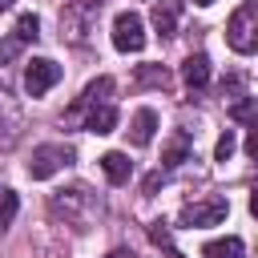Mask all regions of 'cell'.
Instances as JSON below:
<instances>
[{
	"label": "cell",
	"instance_id": "cell-1",
	"mask_svg": "<svg viewBox=\"0 0 258 258\" xmlns=\"http://www.w3.org/2000/svg\"><path fill=\"white\" fill-rule=\"evenodd\" d=\"M226 40H230V48L238 56H250L258 48V4L254 0H246V4L234 8L230 24H226Z\"/></svg>",
	"mask_w": 258,
	"mask_h": 258
},
{
	"label": "cell",
	"instance_id": "cell-2",
	"mask_svg": "<svg viewBox=\"0 0 258 258\" xmlns=\"http://www.w3.org/2000/svg\"><path fill=\"white\" fill-rule=\"evenodd\" d=\"M97 16H101V0H77L60 12V36L73 40V44H85L89 32L97 28Z\"/></svg>",
	"mask_w": 258,
	"mask_h": 258
},
{
	"label": "cell",
	"instance_id": "cell-3",
	"mask_svg": "<svg viewBox=\"0 0 258 258\" xmlns=\"http://www.w3.org/2000/svg\"><path fill=\"white\" fill-rule=\"evenodd\" d=\"M73 145H60V141H48V145H36L32 149V157H28V177H36V181H44V177H52V173H60L64 165H73Z\"/></svg>",
	"mask_w": 258,
	"mask_h": 258
},
{
	"label": "cell",
	"instance_id": "cell-4",
	"mask_svg": "<svg viewBox=\"0 0 258 258\" xmlns=\"http://www.w3.org/2000/svg\"><path fill=\"white\" fill-rule=\"evenodd\" d=\"M77 210H85V214L101 210L89 185H73V189H60V194L52 198V214H56V218H64L69 226H77V230H81V218H77Z\"/></svg>",
	"mask_w": 258,
	"mask_h": 258
},
{
	"label": "cell",
	"instance_id": "cell-5",
	"mask_svg": "<svg viewBox=\"0 0 258 258\" xmlns=\"http://www.w3.org/2000/svg\"><path fill=\"white\" fill-rule=\"evenodd\" d=\"M113 48L117 52H141L145 48V20L137 12H121L113 20Z\"/></svg>",
	"mask_w": 258,
	"mask_h": 258
},
{
	"label": "cell",
	"instance_id": "cell-6",
	"mask_svg": "<svg viewBox=\"0 0 258 258\" xmlns=\"http://www.w3.org/2000/svg\"><path fill=\"white\" fill-rule=\"evenodd\" d=\"M60 81V64L48 60V56H32L28 69H24V93L28 97H44L52 85Z\"/></svg>",
	"mask_w": 258,
	"mask_h": 258
},
{
	"label": "cell",
	"instance_id": "cell-7",
	"mask_svg": "<svg viewBox=\"0 0 258 258\" xmlns=\"http://www.w3.org/2000/svg\"><path fill=\"white\" fill-rule=\"evenodd\" d=\"M226 214H230V202L226 198H206V202H194V206L181 210V226H189V230L218 226V222H226Z\"/></svg>",
	"mask_w": 258,
	"mask_h": 258
},
{
	"label": "cell",
	"instance_id": "cell-8",
	"mask_svg": "<svg viewBox=\"0 0 258 258\" xmlns=\"http://www.w3.org/2000/svg\"><path fill=\"white\" fill-rule=\"evenodd\" d=\"M181 20V0H153V28L157 36H173Z\"/></svg>",
	"mask_w": 258,
	"mask_h": 258
},
{
	"label": "cell",
	"instance_id": "cell-9",
	"mask_svg": "<svg viewBox=\"0 0 258 258\" xmlns=\"http://www.w3.org/2000/svg\"><path fill=\"white\" fill-rule=\"evenodd\" d=\"M181 81H185L189 89H206V85H210V56H206V52H189L185 64H181Z\"/></svg>",
	"mask_w": 258,
	"mask_h": 258
},
{
	"label": "cell",
	"instance_id": "cell-10",
	"mask_svg": "<svg viewBox=\"0 0 258 258\" xmlns=\"http://www.w3.org/2000/svg\"><path fill=\"white\" fill-rule=\"evenodd\" d=\"M85 129H89V133H101V137H105V133H113V129H117V109H113L109 101H105V105L85 109Z\"/></svg>",
	"mask_w": 258,
	"mask_h": 258
},
{
	"label": "cell",
	"instance_id": "cell-11",
	"mask_svg": "<svg viewBox=\"0 0 258 258\" xmlns=\"http://www.w3.org/2000/svg\"><path fill=\"white\" fill-rule=\"evenodd\" d=\"M153 133H157V113H153V109H137V117H133V125H129V141L141 149V145L153 141Z\"/></svg>",
	"mask_w": 258,
	"mask_h": 258
},
{
	"label": "cell",
	"instance_id": "cell-12",
	"mask_svg": "<svg viewBox=\"0 0 258 258\" xmlns=\"http://www.w3.org/2000/svg\"><path fill=\"white\" fill-rule=\"evenodd\" d=\"M101 169H105V177H109L113 185H125V181L133 177V161H129L125 153H117V149H109V153L101 157Z\"/></svg>",
	"mask_w": 258,
	"mask_h": 258
},
{
	"label": "cell",
	"instance_id": "cell-13",
	"mask_svg": "<svg viewBox=\"0 0 258 258\" xmlns=\"http://www.w3.org/2000/svg\"><path fill=\"white\" fill-rule=\"evenodd\" d=\"M109 93H113V77H97V81L77 97V109H73V113H85V109H93V105H105Z\"/></svg>",
	"mask_w": 258,
	"mask_h": 258
},
{
	"label": "cell",
	"instance_id": "cell-14",
	"mask_svg": "<svg viewBox=\"0 0 258 258\" xmlns=\"http://www.w3.org/2000/svg\"><path fill=\"white\" fill-rule=\"evenodd\" d=\"M242 250H246L242 238L230 234V238H214V242H206V246H202V258H242Z\"/></svg>",
	"mask_w": 258,
	"mask_h": 258
},
{
	"label": "cell",
	"instance_id": "cell-15",
	"mask_svg": "<svg viewBox=\"0 0 258 258\" xmlns=\"http://www.w3.org/2000/svg\"><path fill=\"white\" fill-rule=\"evenodd\" d=\"M194 157V145H189V133H173V141L165 145V165H181Z\"/></svg>",
	"mask_w": 258,
	"mask_h": 258
},
{
	"label": "cell",
	"instance_id": "cell-16",
	"mask_svg": "<svg viewBox=\"0 0 258 258\" xmlns=\"http://www.w3.org/2000/svg\"><path fill=\"white\" fill-rule=\"evenodd\" d=\"M16 210H20V198H16L12 189H0V234H4L8 226H12Z\"/></svg>",
	"mask_w": 258,
	"mask_h": 258
},
{
	"label": "cell",
	"instance_id": "cell-17",
	"mask_svg": "<svg viewBox=\"0 0 258 258\" xmlns=\"http://www.w3.org/2000/svg\"><path fill=\"white\" fill-rule=\"evenodd\" d=\"M12 36H20L24 44H32L36 36H40V16H32V12H24L20 20H16V32Z\"/></svg>",
	"mask_w": 258,
	"mask_h": 258
},
{
	"label": "cell",
	"instance_id": "cell-18",
	"mask_svg": "<svg viewBox=\"0 0 258 258\" xmlns=\"http://www.w3.org/2000/svg\"><path fill=\"white\" fill-rule=\"evenodd\" d=\"M230 117H234V121H242V125H254V97L234 101V105H230Z\"/></svg>",
	"mask_w": 258,
	"mask_h": 258
},
{
	"label": "cell",
	"instance_id": "cell-19",
	"mask_svg": "<svg viewBox=\"0 0 258 258\" xmlns=\"http://www.w3.org/2000/svg\"><path fill=\"white\" fill-rule=\"evenodd\" d=\"M234 149H238V137H234V129H226V133L218 137V145H214V161H230Z\"/></svg>",
	"mask_w": 258,
	"mask_h": 258
},
{
	"label": "cell",
	"instance_id": "cell-20",
	"mask_svg": "<svg viewBox=\"0 0 258 258\" xmlns=\"http://www.w3.org/2000/svg\"><path fill=\"white\" fill-rule=\"evenodd\" d=\"M20 48H24V40H20V36H12V32H8V36H0V64L16 60V56H20Z\"/></svg>",
	"mask_w": 258,
	"mask_h": 258
},
{
	"label": "cell",
	"instance_id": "cell-21",
	"mask_svg": "<svg viewBox=\"0 0 258 258\" xmlns=\"http://www.w3.org/2000/svg\"><path fill=\"white\" fill-rule=\"evenodd\" d=\"M141 81H149V85H165L169 77H165V69H157V64H145V69H141Z\"/></svg>",
	"mask_w": 258,
	"mask_h": 258
},
{
	"label": "cell",
	"instance_id": "cell-22",
	"mask_svg": "<svg viewBox=\"0 0 258 258\" xmlns=\"http://www.w3.org/2000/svg\"><path fill=\"white\" fill-rule=\"evenodd\" d=\"M149 238H153L157 246H169V230H165L161 222H153V226H149Z\"/></svg>",
	"mask_w": 258,
	"mask_h": 258
},
{
	"label": "cell",
	"instance_id": "cell-23",
	"mask_svg": "<svg viewBox=\"0 0 258 258\" xmlns=\"http://www.w3.org/2000/svg\"><path fill=\"white\" fill-rule=\"evenodd\" d=\"M246 153H250V157H254V153H258V129H254V133H250V137H246Z\"/></svg>",
	"mask_w": 258,
	"mask_h": 258
},
{
	"label": "cell",
	"instance_id": "cell-24",
	"mask_svg": "<svg viewBox=\"0 0 258 258\" xmlns=\"http://www.w3.org/2000/svg\"><path fill=\"white\" fill-rule=\"evenodd\" d=\"M194 4H198V8H210V4H214V0H194Z\"/></svg>",
	"mask_w": 258,
	"mask_h": 258
}]
</instances>
